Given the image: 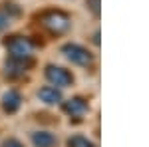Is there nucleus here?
Masks as SVG:
<instances>
[{"label": "nucleus", "mask_w": 149, "mask_h": 147, "mask_svg": "<svg viewBox=\"0 0 149 147\" xmlns=\"http://www.w3.org/2000/svg\"><path fill=\"white\" fill-rule=\"evenodd\" d=\"M64 109L72 117H81L86 113V109H88V103L84 102V100H80V98H74V100H68V102L64 103Z\"/></svg>", "instance_id": "6"}, {"label": "nucleus", "mask_w": 149, "mask_h": 147, "mask_svg": "<svg viewBox=\"0 0 149 147\" xmlns=\"http://www.w3.org/2000/svg\"><path fill=\"white\" fill-rule=\"evenodd\" d=\"M62 52H64V56L68 58L70 62H74V64H78V66H90V64H92L90 52H88L86 48L78 46V44H66L62 48Z\"/></svg>", "instance_id": "1"}, {"label": "nucleus", "mask_w": 149, "mask_h": 147, "mask_svg": "<svg viewBox=\"0 0 149 147\" xmlns=\"http://www.w3.org/2000/svg\"><path fill=\"white\" fill-rule=\"evenodd\" d=\"M40 100L44 103H58L60 100H62V93H60V90H56V88H52V86H46V88H42L40 90Z\"/></svg>", "instance_id": "7"}, {"label": "nucleus", "mask_w": 149, "mask_h": 147, "mask_svg": "<svg viewBox=\"0 0 149 147\" xmlns=\"http://www.w3.org/2000/svg\"><path fill=\"white\" fill-rule=\"evenodd\" d=\"M46 78L50 79L54 86H58V88H66V86L72 84V79H74L70 72H66L64 68H56V66H48Z\"/></svg>", "instance_id": "4"}, {"label": "nucleus", "mask_w": 149, "mask_h": 147, "mask_svg": "<svg viewBox=\"0 0 149 147\" xmlns=\"http://www.w3.org/2000/svg\"><path fill=\"white\" fill-rule=\"evenodd\" d=\"M44 26L54 34H62L70 28V18L64 12H52V14L44 16Z\"/></svg>", "instance_id": "2"}, {"label": "nucleus", "mask_w": 149, "mask_h": 147, "mask_svg": "<svg viewBox=\"0 0 149 147\" xmlns=\"http://www.w3.org/2000/svg\"><path fill=\"white\" fill-rule=\"evenodd\" d=\"M68 147H93V143L84 135H74L68 139Z\"/></svg>", "instance_id": "10"}, {"label": "nucleus", "mask_w": 149, "mask_h": 147, "mask_svg": "<svg viewBox=\"0 0 149 147\" xmlns=\"http://www.w3.org/2000/svg\"><path fill=\"white\" fill-rule=\"evenodd\" d=\"M8 24H10V18H8L4 12H0V30H4Z\"/></svg>", "instance_id": "12"}, {"label": "nucleus", "mask_w": 149, "mask_h": 147, "mask_svg": "<svg viewBox=\"0 0 149 147\" xmlns=\"http://www.w3.org/2000/svg\"><path fill=\"white\" fill-rule=\"evenodd\" d=\"M8 52H10L12 58L16 60H30V54H32V46L28 40L24 38H14L8 42Z\"/></svg>", "instance_id": "3"}, {"label": "nucleus", "mask_w": 149, "mask_h": 147, "mask_svg": "<svg viewBox=\"0 0 149 147\" xmlns=\"http://www.w3.org/2000/svg\"><path fill=\"white\" fill-rule=\"evenodd\" d=\"M4 147H24V145L18 139H6V141H4Z\"/></svg>", "instance_id": "13"}, {"label": "nucleus", "mask_w": 149, "mask_h": 147, "mask_svg": "<svg viewBox=\"0 0 149 147\" xmlns=\"http://www.w3.org/2000/svg\"><path fill=\"white\" fill-rule=\"evenodd\" d=\"M32 141H34L36 147H52L54 143H56L54 135H52V133H46V131H38V133H34Z\"/></svg>", "instance_id": "8"}, {"label": "nucleus", "mask_w": 149, "mask_h": 147, "mask_svg": "<svg viewBox=\"0 0 149 147\" xmlns=\"http://www.w3.org/2000/svg\"><path fill=\"white\" fill-rule=\"evenodd\" d=\"M88 6L93 14H100V0H88Z\"/></svg>", "instance_id": "11"}, {"label": "nucleus", "mask_w": 149, "mask_h": 147, "mask_svg": "<svg viewBox=\"0 0 149 147\" xmlns=\"http://www.w3.org/2000/svg\"><path fill=\"white\" fill-rule=\"evenodd\" d=\"M26 68H28V60H16V58H12L10 62H8V66H6V72L8 74H12V76H20V74H24L26 72Z\"/></svg>", "instance_id": "9"}, {"label": "nucleus", "mask_w": 149, "mask_h": 147, "mask_svg": "<svg viewBox=\"0 0 149 147\" xmlns=\"http://www.w3.org/2000/svg\"><path fill=\"white\" fill-rule=\"evenodd\" d=\"M20 102H22L20 93L14 91V90H8L6 93H4V98H2V107H4V111H6V113H14V111H18Z\"/></svg>", "instance_id": "5"}]
</instances>
